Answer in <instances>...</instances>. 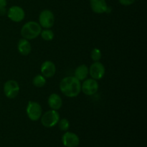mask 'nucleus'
<instances>
[{"instance_id": "nucleus-20", "label": "nucleus", "mask_w": 147, "mask_h": 147, "mask_svg": "<svg viewBox=\"0 0 147 147\" xmlns=\"http://www.w3.org/2000/svg\"><path fill=\"white\" fill-rule=\"evenodd\" d=\"M121 4L123 6H129L135 2L136 0H119Z\"/></svg>"}, {"instance_id": "nucleus-5", "label": "nucleus", "mask_w": 147, "mask_h": 147, "mask_svg": "<svg viewBox=\"0 0 147 147\" xmlns=\"http://www.w3.org/2000/svg\"><path fill=\"white\" fill-rule=\"evenodd\" d=\"M39 24L41 27L50 29L55 24L54 14L49 9L42 11L39 16Z\"/></svg>"}, {"instance_id": "nucleus-14", "label": "nucleus", "mask_w": 147, "mask_h": 147, "mask_svg": "<svg viewBox=\"0 0 147 147\" xmlns=\"http://www.w3.org/2000/svg\"><path fill=\"white\" fill-rule=\"evenodd\" d=\"M18 51L22 55H28L32 50V46L30 42L27 39H20L18 42V45H17Z\"/></svg>"}, {"instance_id": "nucleus-17", "label": "nucleus", "mask_w": 147, "mask_h": 147, "mask_svg": "<svg viewBox=\"0 0 147 147\" xmlns=\"http://www.w3.org/2000/svg\"><path fill=\"white\" fill-rule=\"evenodd\" d=\"M40 35H41L42 38L45 41H51L55 37L54 32L50 29H45V30L41 31Z\"/></svg>"}, {"instance_id": "nucleus-1", "label": "nucleus", "mask_w": 147, "mask_h": 147, "mask_svg": "<svg viewBox=\"0 0 147 147\" xmlns=\"http://www.w3.org/2000/svg\"><path fill=\"white\" fill-rule=\"evenodd\" d=\"M60 89L63 94L67 97L75 98L81 92V83L74 76H67L61 80Z\"/></svg>"}, {"instance_id": "nucleus-11", "label": "nucleus", "mask_w": 147, "mask_h": 147, "mask_svg": "<svg viewBox=\"0 0 147 147\" xmlns=\"http://www.w3.org/2000/svg\"><path fill=\"white\" fill-rule=\"evenodd\" d=\"M56 67L54 63L50 60H46L41 65V73L45 78H52L55 76Z\"/></svg>"}, {"instance_id": "nucleus-16", "label": "nucleus", "mask_w": 147, "mask_h": 147, "mask_svg": "<svg viewBox=\"0 0 147 147\" xmlns=\"http://www.w3.org/2000/svg\"><path fill=\"white\" fill-rule=\"evenodd\" d=\"M46 83H47V81H46L45 78L43 76H42V75H37V76H36L33 78L32 80L33 85L37 88L44 87L45 86Z\"/></svg>"}, {"instance_id": "nucleus-15", "label": "nucleus", "mask_w": 147, "mask_h": 147, "mask_svg": "<svg viewBox=\"0 0 147 147\" xmlns=\"http://www.w3.org/2000/svg\"><path fill=\"white\" fill-rule=\"evenodd\" d=\"M89 74V68L86 65H81L78 66L75 70V78L80 81L84 80L87 78Z\"/></svg>"}, {"instance_id": "nucleus-9", "label": "nucleus", "mask_w": 147, "mask_h": 147, "mask_svg": "<svg viewBox=\"0 0 147 147\" xmlns=\"http://www.w3.org/2000/svg\"><path fill=\"white\" fill-rule=\"evenodd\" d=\"M7 17L11 21L20 22L24 19L25 12L22 7L19 6H12L7 11Z\"/></svg>"}, {"instance_id": "nucleus-2", "label": "nucleus", "mask_w": 147, "mask_h": 147, "mask_svg": "<svg viewBox=\"0 0 147 147\" xmlns=\"http://www.w3.org/2000/svg\"><path fill=\"white\" fill-rule=\"evenodd\" d=\"M42 27L38 22L30 21L25 23L21 29V35L27 40H34L40 34Z\"/></svg>"}, {"instance_id": "nucleus-3", "label": "nucleus", "mask_w": 147, "mask_h": 147, "mask_svg": "<svg viewBox=\"0 0 147 147\" xmlns=\"http://www.w3.org/2000/svg\"><path fill=\"white\" fill-rule=\"evenodd\" d=\"M60 120V114L57 111L51 110L45 112L41 116V123L46 128H52L57 124Z\"/></svg>"}, {"instance_id": "nucleus-10", "label": "nucleus", "mask_w": 147, "mask_h": 147, "mask_svg": "<svg viewBox=\"0 0 147 147\" xmlns=\"http://www.w3.org/2000/svg\"><path fill=\"white\" fill-rule=\"evenodd\" d=\"M62 142L66 147H77L80 143V139L76 134L66 131L62 136Z\"/></svg>"}, {"instance_id": "nucleus-7", "label": "nucleus", "mask_w": 147, "mask_h": 147, "mask_svg": "<svg viewBox=\"0 0 147 147\" xmlns=\"http://www.w3.org/2000/svg\"><path fill=\"white\" fill-rule=\"evenodd\" d=\"M98 90V83L95 79H86L81 84V91L86 96H92L95 94Z\"/></svg>"}, {"instance_id": "nucleus-13", "label": "nucleus", "mask_w": 147, "mask_h": 147, "mask_svg": "<svg viewBox=\"0 0 147 147\" xmlns=\"http://www.w3.org/2000/svg\"><path fill=\"white\" fill-rule=\"evenodd\" d=\"M47 103L51 109L55 111L61 109L63 106V100H62L61 97L57 93H53L50 95L47 100Z\"/></svg>"}, {"instance_id": "nucleus-21", "label": "nucleus", "mask_w": 147, "mask_h": 147, "mask_svg": "<svg viewBox=\"0 0 147 147\" xmlns=\"http://www.w3.org/2000/svg\"><path fill=\"white\" fill-rule=\"evenodd\" d=\"M7 0H0V9L4 8L7 6Z\"/></svg>"}, {"instance_id": "nucleus-18", "label": "nucleus", "mask_w": 147, "mask_h": 147, "mask_svg": "<svg viewBox=\"0 0 147 147\" xmlns=\"http://www.w3.org/2000/svg\"><path fill=\"white\" fill-rule=\"evenodd\" d=\"M57 123H58L59 129L63 131H67L70 128V122L66 119H60Z\"/></svg>"}, {"instance_id": "nucleus-6", "label": "nucleus", "mask_w": 147, "mask_h": 147, "mask_svg": "<svg viewBox=\"0 0 147 147\" xmlns=\"http://www.w3.org/2000/svg\"><path fill=\"white\" fill-rule=\"evenodd\" d=\"M4 93L7 98L10 99L14 98L20 93V86L17 81L9 80L4 85Z\"/></svg>"}, {"instance_id": "nucleus-4", "label": "nucleus", "mask_w": 147, "mask_h": 147, "mask_svg": "<svg viewBox=\"0 0 147 147\" xmlns=\"http://www.w3.org/2000/svg\"><path fill=\"white\" fill-rule=\"evenodd\" d=\"M27 115L29 119L32 121H37L41 118L42 113V109L40 103L35 101H29L27 104Z\"/></svg>"}, {"instance_id": "nucleus-12", "label": "nucleus", "mask_w": 147, "mask_h": 147, "mask_svg": "<svg viewBox=\"0 0 147 147\" xmlns=\"http://www.w3.org/2000/svg\"><path fill=\"white\" fill-rule=\"evenodd\" d=\"M90 7L93 12L103 14L108 10V6L106 0H90Z\"/></svg>"}, {"instance_id": "nucleus-19", "label": "nucleus", "mask_w": 147, "mask_h": 147, "mask_svg": "<svg viewBox=\"0 0 147 147\" xmlns=\"http://www.w3.org/2000/svg\"><path fill=\"white\" fill-rule=\"evenodd\" d=\"M90 57H91L92 60L94 62L99 61L102 57L101 52L98 48L93 49V50L91 51V53H90Z\"/></svg>"}, {"instance_id": "nucleus-8", "label": "nucleus", "mask_w": 147, "mask_h": 147, "mask_svg": "<svg viewBox=\"0 0 147 147\" xmlns=\"http://www.w3.org/2000/svg\"><path fill=\"white\" fill-rule=\"evenodd\" d=\"M106 69L104 65L99 61L94 62L89 68V74L91 78L95 80H100L105 75Z\"/></svg>"}]
</instances>
